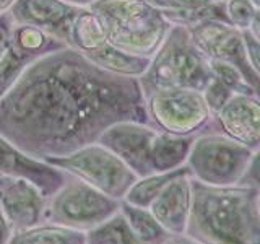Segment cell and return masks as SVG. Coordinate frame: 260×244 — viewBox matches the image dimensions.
<instances>
[{"label":"cell","instance_id":"obj_1","mask_svg":"<svg viewBox=\"0 0 260 244\" xmlns=\"http://www.w3.org/2000/svg\"><path fill=\"white\" fill-rule=\"evenodd\" d=\"M122 120L148 124L138 78L98 67L72 47L31 64L0 98V135L41 160L93 143Z\"/></svg>","mask_w":260,"mask_h":244},{"label":"cell","instance_id":"obj_2","mask_svg":"<svg viewBox=\"0 0 260 244\" xmlns=\"http://www.w3.org/2000/svg\"><path fill=\"white\" fill-rule=\"evenodd\" d=\"M190 191L187 236L200 244H260V189L190 177Z\"/></svg>","mask_w":260,"mask_h":244},{"label":"cell","instance_id":"obj_3","mask_svg":"<svg viewBox=\"0 0 260 244\" xmlns=\"http://www.w3.org/2000/svg\"><path fill=\"white\" fill-rule=\"evenodd\" d=\"M88 8L100 18L111 46L146 59L158 51L173 26L148 0H96Z\"/></svg>","mask_w":260,"mask_h":244},{"label":"cell","instance_id":"obj_4","mask_svg":"<svg viewBox=\"0 0 260 244\" xmlns=\"http://www.w3.org/2000/svg\"><path fill=\"white\" fill-rule=\"evenodd\" d=\"M210 78V62L195 46L189 28L173 24L138 83L143 95L156 88H190L202 93Z\"/></svg>","mask_w":260,"mask_h":244},{"label":"cell","instance_id":"obj_5","mask_svg":"<svg viewBox=\"0 0 260 244\" xmlns=\"http://www.w3.org/2000/svg\"><path fill=\"white\" fill-rule=\"evenodd\" d=\"M258 151L219 132L202 130L193 138L185 166L190 177L203 184L236 186Z\"/></svg>","mask_w":260,"mask_h":244},{"label":"cell","instance_id":"obj_6","mask_svg":"<svg viewBox=\"0 0 260 244\" xmlns=\"http://www.w3.org/2000/svg\"><path fill=\"white\" fill-rule=\"evenodd\" d=\"M119 207L120 200L70 176L59 191L47 197L44 222L86 233L119 211Z\"/></svg>","mask_w":260,"mask_h":244},{"label":"cell","instance_id":"obj_7","mask_svg":"<svg viewBox=\"0 0 260 244\" xmlns=\"http://www.w3.org/2000/svg\"><path fill=\"white\" fill-rule=\"evenodd\" d=\"M46 161L117 200L124 199L130 186L138 179L124 161L98 142Z\"/></svg>","mask_w":260,"mask_h":244},{"label":"cell","instance_id":"obj_8","mask_svg":"<svg viewBox=\"0 0 260 244\" xmlns=\"http://www.w3.org/2000/svg\"><path fill=\"white\" fill-rule=\"evenodd\" d=\"M143 98L148 124L161 132L197 135L210 124L211 114L197 89L156 88Z\"/></svg>","mask_w":260,"mask_h":244},{"label":"cell","instance_id":"obj_9","mask_svg":"<svg viewBox=\"0 0 260 244\" xmlns=\"http://www.w3.org/2000/svg\"><path fill=\"white\" fill-rule=\"evenodd\" d=\"M63 47H67L63 41L43 29L16 24L12 44L0 57V98L10 92L31 64Z\"/></svg>","mask_w":260,"mask_h":244},{"label":"cell","instance_id":"obj_10","mask_svg":"<svg viewBox=\"0 0 260 244\" xmlns=\"http://www.w3.org/2000/svg\"><path fill=\"white\" fill-rule=\"evenodd\" d=\"M195 46L205 54L208 60H226L238 67L249 83L258 89L260 72L247 60L242 44V33L230 23L219 20H207L189 28Z\"/></svg>","mask_w":260,"mask_h":244},{"label":"cell","instance_id":"obj_11","mask_svg":"<svg viewBox=\"0 0 260 244\" xmlns=\"http://www.w3.org/2000/svg\"><path fill=\"white\" fill-rule=\"evenodd\" d=\"M156 132L158 130L146 122L122 120L106 129L96 142L124 161L137 177H143L154 173L151 150Z\"/></svg>","mask_w":260,"mask_h":244},{"label":"cell","instance_id":"obj_12","mask_svg":"<svg viewBox=\"0 0 260 244\" xmlns=\"http://www.w3.org/2000/svg\"><path fill=\"white\" fill-rule=\"evenodd\" d=\"M205 130L219 132L250 150H260V100L257 95L233 93L211 114Z\"/></svg>","mask_w":260,"mask_h":244},{"label":"cell","instance_id":"obj_13","mask_svg":"<svg viewBox=\"0 0 260 244\" xmlns=\"http://www.w3.org/2000/svg\"><path fill=\"white\" fill-rule=\"evenodd\" d=\"M0 176L26 179L46 197H51L70 177L69 173L52 166L46 160L20 150L2 135H0Z\"/></svg>","mask_w":260,"mask_h":244},{"label":"cell","instance_id":"obj_14","mask_svg":"<svg viewBox=\"0 0 260 244\" xmlns=\"http://www.w3.org/2000/svg\"><path fill=\"white\" fill-rule=\"evenodd\" d=\"M47 197L26 179L0 176V208L13 231L44 223Z\"/></svg>","mask_w":260,"mask_h":244},{"label":"cell","instance_id":"obj_15","mask_svg":"<svg viewBox=\"0 0 260 244\" xmlns=\"http://www.w3.org/2000/svg\"><path fill=\"white\" fill-rule=\"evenodd\" d=\"M78 10L80 7L63 0H16L10 15L15 24L39 28L65 43L70 21Z\"/></svg>","mask_w":260,"mask_h":244},{"label":"cell","instance_id":"obj_16","mask_svg":"<svg viewBox=\"0 0 260 244\" xmlns=\"http://www.w3.org/2000/svg\"><path fill=\"white\" fill-rule=\"evenodd\" d=\"M190 174L185 173L173 179L151 202L148 210L169 234H184L190 215Z\"/></svg>","mask_w":260,"mask_h":244},{"label":"cell","instance_id":"obj_17","mask_svg":"<svg viewBox=\"0 0 260 244\" xmlns=\"http://www.w3.org/2000/svg\"><path fill=\"white\" fill-rule=\"evenodd\" d=\"M162 12L169 23L190 28L207 20L226 21L223 0H148Z\"/></svg>","mask_w":260,"mask_h":244},{"label":"cell","instance_id":"obj_18","mask_svg":"<svg viewBox=\"0 0 260 244\" xmlns=\"http://www.w3.org/2000/svg\"><path fill=\"white\" fill-rule=\"evenodd\" d=\"M193 138L195 135H174L158 130L151 150V166L154 173L184 166Z\"/></svg>","mask_w":260,"mask_h":244},{"label":"cell","instance_id":"obj_19","mask_svg":"<svg viewBox=\"0 0 260 244\" xmlns=\"http://www.w3.org/2000/svg\"><path fill=\"white\" fill-rule=\"evenodd\" d=\"M65 43L67 47L86 55L108 43V39L104 36L100 18L89 8H80L70 21Z\"/></svg>","mask_w":260,"mask_h":244},{"label":"cell","instance_id":"obj_20","mask_svg":"<svg viewBox=\"0 0 260 244\" xmlns=\"http://www.w3.org/2000/svg\"><path fill=\"white\" fill-rule=\"evenodd\" d=\"M85 57L88 60H91L94 65H98V67H101L111 73L135 77V78L143 75V72L150 64V59H146V57L127 54L124 51H120V49L111 46L109 43L103 44L100 49L86 54Z\"/></svg>","mask_w":260,"mask_h":244},{"label":"cell","instance_id":"obj_21","mask_svg":"<svg viewBox=\"0 0 260 244\" xmlns=\"http://www.w3.org/2000/svg\"><path fill=\"white\" fill-rule=\"evenodd\" d=\"M8 244H86V233L44 222L13 231Z\"/></svg>","mask_w":260,"mask_h":244},{"label":"cell","instance_id":"obj_22","mask_svg":"<svg viewBox=\"0 0 260 244\" xmlns=\"http://www.w3.org/2000/svg\"><path fill=\"white\" fill-rule=\"evenodd\" d=\"M189 173L187 166H181L173 171H162V173H151L148 176L138 177L137 181L130 186V189L124 195V202L130 203V205L135 207H142V208H148L151 205V202L158 197L162 192V189L176 179L177 176Z\"/></svg>","mask_w":260,"mask_h":244},{"label":"cell","instance_id":"obj_23","mask_svg":"<svg viewBox=\"0 0 260 244\" xmlns=\"http://www.w3.org/2000/svg\"><path fill=\"white\" fill-rule=\"evenodd\" d=\"M120 214L125 217L127 223L132 228V231L137 234V238L145 244H162L168 238L169 233L162 228L156 218L151 215L148 208L135 207L130 203L120 200Z\"/></svg>","mask_w":260,"mask_h":244},{"label":"cell","instance_id":"obj_24","mask_svg":"<svg viewBox=\"0 0 260 244\" xmlns=\"http://www.w3.org/2000/svg\"><path fill=\"white\" fill-rule=\"evenodd\" d=\"M86 244H145L137 238L125 217L116 211L103 223L86 231Z\"/></svg>","mask_w":260,"mask_h":244},{"label":"cell","instance_id":"obj_25","mask_svg":"<svg viewBox=\"0 0 260 244\" xmlns=\"http://www.w3.org/2000/svg\"><path fill=\"white\" fill-rule=\"evenodd\" d=\"M208 62H210L211 75H213L221 85H224L230 92L258 96V89L249 83L247 78L244 77V73L236 67L234 64L226 62V60H215V59Z\"/></svg>","mask_w":260,"mask_h":244},{"label":"cell","instance_id":"obj_26","mask_svg":"<svg viewBox=\"0 0 260 244\" xmlns=\"http://www.w3.org/2000/svg\"><path fill=\"white\" fill-rule=\"evenodd\" d=\"M226 23L239 31H246L260 20V5L252 0H223Z\"/></svg>","mask_w":260,"mask_h":244},{"label":"cell","instance_id":"obj_27","mask_svg":"<svg viewBox=\"0 0 260 244\" xmlns=\"http://www.w3.org/2000/svg\"><path fill=\"white\" fill-rule=\"evenodd\" d=\"M231 95H233V92H230L224 85L219 83L213 75H211L205 89L202 92V96H203V100H205V104H207L210 114H215L228 100H230Z\"/></svg>","mask_w":260,"mask_h":244},{"label":"cell","instance_id":"obj_28","mask_svg":"<svg viewBox=\"0 0 260 244\" xmlns=\"http://www.w3.org/2000/svg\"><path fill=\"white\" fill-rule=\"evenodd\" d=\"M241 33H242V44L247 55V60L257 72H260V36L252 33L250 29Z\"/></svg>","mask_w":260,"mask_h":244},{"label":"cell","instance_id":"obj_29","mask_svg":"<svg viewBox=\"0 0 260 244\" xmlns=\"http://www.w3.org/2000/svg\"><path fill=\"white\" fill-rule=\"evenodd\" d=\"M15 26H16V24H15V21L12 18L10 12L0 13V57L4 55V52L8 49V46L12 44Z\"/></svg>","mask_w":260,"mask_h":244},{"label":"cell","instance_id":"obj_30","mask_svg":"<svg viewBox=\"0 0 260 244\" xmlns=\"http://www.w3.org/2000/svg\"><path fill=\"white\" fill-rule=\"evenodd\" d=\"M258 155L260 151L255 155L252 161L249 163L247 169L244 171V174L241 177V181L238 182V186H246V187H255V189H260V169H258Z\"/></svg>","mask_w":260,"mask_h":244},{"label":"cell","instance_id":"obj_31","mask_svg":"<svg viewBox=\"0 0 260 244\" xmlns=\"http://www.w3.org/2000/svg\"><path fill=\"white\" fill-rule=\"evenodd\" d=\"M13 234V230L10 223L7 222V218L4 215L2 208H0V244H8V241H10Z\"/></svg>","mask_w":260,"mask_h":244},{"label":"cell","instance_id":"obj_32","mask_svg":"<svg viewBox=\"0 0 260 244\" xmlns=\"http://www.w3.org/2000/svg\"><path fill=\"white\" fill-rule=\"evenodd\" d=\"M162 244H200V242L192 239L190 236H187L184 233V234H171Z\"/></svg>","mask_w":260,"mask_h":244},{"label":"cell","instance_id":"obj_33","mask_svg":"<svg viewBox=\"0 0 260 244\" xmlns=\"http://www.w3.org/2000/svg\"><path fill=\"white\" fill-rule=\"evenodd\" d=\"M63 2H67L70 5H75V7H80V8H88L91 4H94L96 0H63Z\"/></svg>","mask_w":260,"mask_h":244},{"label":"cell","instance_id":"obj_34","mask_svg":"<svg viewBox=\"0 0 260 244\" xmlns=\"http://www.w3.org/2000/svg\"><path fill=\"white\" fill-rule=\"evenodd\" d=\"M16 0H0V13H7L12 10Z\"/></svg>","mask_w":260,"mask_h":244},{"label":"cell","instance_id":"obj_35","mask_svg":"<svg viewBox=\"0 0 260 244\" xmlns=\"http://www.w3.org/2000/svg\"><path fill=\"white\" fill-rule=\"evenodd\" d=\"M252 2H255V4H258V5H260V0H252Z\"/></svg>","mask_w":260,"mask_h":244}]
</instances>
